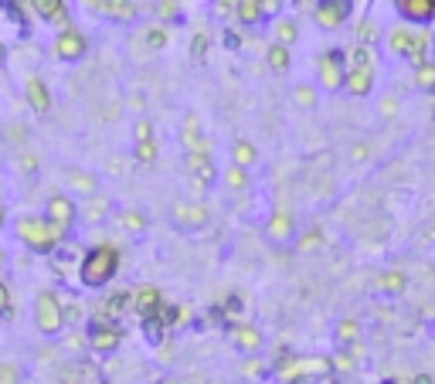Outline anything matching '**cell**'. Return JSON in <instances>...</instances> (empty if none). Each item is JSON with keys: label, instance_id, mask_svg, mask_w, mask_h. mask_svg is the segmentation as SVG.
<instances>
[{"label": "cell", "instance_id": "cell-34", "mask_svg": "<svg viewBox=\"0 0 435 384\" xmlns=\"http://www.w3.org/2000/svg\"><path fill=\"white\" fill-rule=\"evenodd\" d=\"M313 89H296V99H299V102H303V106H310V102H313Z\"/></svg>", "mask_w": 435, "mask_h": 384}, {"label": "cell", "instance_id": "cell-7", "mask_svg": "<svg viewBox=\"0 0 435 384\" xmlns=\"http://www.w3.org/2000/svg\"><path fill=\"white\" fill-rule=\"evenodd\" d=\"M133 306L140 313L143 320H150V316H160V309H163V296L156 286H143V289L133 292Z\"/></svg>", "mask_w": 435, "mask_h": 384}, {"label": "cell", "instance_id": "cell-18", "mask_svg": "<svg viewBox=\"0 0 435 384\" xmlns=\"http://www.w3.org/2000/svg\"><path fill=\"white\" fill-rule=\"evenodd\" d=\"M133 303V292H112L106 303H102V316H109V320H116L119 313H126V306Z\"/></svg>", "mask_w": 435, "mask_h": 384}, {"label": "cell", "instance_id": "cell-27", "mask_svg": "<svg viewBox=\"0 0 435 384\" xmlns=\"http://www.w3.org/2000/svg\"><path fill=\"white\" fill-rule=\"evenodd\" d=\"M235 156H238V167H245V164L255 160V150H252L249 143H238V146H235Z\"/></svg>", "mask_w": 435, "mask_h": 384}, {"label": "cell", "instance_id": "cell-10", "mask_svg": "<svg viewBox=\"0 0 435 384\" xmlns=\"http://www.w3.org/2000/svg\"><path fill=\"white\" fill-rule=\"evenodd\" d=\"M394 4H398V11H402L408 21L425 24V21L435 17V0H394Z\"/></svg>", "mask_w": 435, "mask_h": 384}, {"label": "cell", "instance_id": "cell-17", "mask_svg": "<svg viewBox=\"0 0 435 384\" xmlns=\"http://www.w3.org/2000/svg\"><path fill=\"white\" fill-rule=\"evenodd\" d=\"M187 167L194 170V177H198L201 184H211V181H215V167H211V160L204 154H187Z\"/></svg>", "mask_w": 435, "mask_h": 384}, {"label": "cell", "instance_id": "cell-19", "mask_svg": "<svg viewBox=\"0 0 435 384\" xmlns=\"http://www.w3.org/2000/svg\"><path fill=\"white\" fill-rule=\"evenodd\" d=\"M34 11L45 17V21H62L65 17V4L62 0H31Z\"/></svg>", "mask_w": 435, "mask_h": 384}, {"label": "cell", "instance_id": "cell-14", "mask_svg": "<svg viewBox=\"0 0 435 384\" xmlns=\"http://www.w3.org/2000/svg\"><path fill=\"white\" fill-rule=\"evenodd\" d=\"M89 381H95V368L85 364V361H78V364L62 370V384H89Z\"/></svg>", "mask_w": 435, "mask_h": 384}, {"label": "cell", "instance_id": "cell-20", "mask_svg": "<svg viewBox=\"0 0 435 384\" xmlns=\"http://www.w3.org/2000/svg\"><path fill=\"white\" fill-rule=\"evenodd\" d=\"M415 82H419L421 92H432L435 95V65L432 62L419 65V72H415Z\"/></svg>", "mask_w": 435, "mask_h": 384}, {"label": "cell", "instance_id": "cell-35", "mask_svg": "<svg viewBox=\"0 0 435 384\" xmlns=\"http://www.w3.org/2000/svg\"><path fill=\"white\" fill-rule=\"evenodd\" d=\"M146 38H150V48H163V31H150Z\"/></svg>", "mask_w": 435, "mask_h": 384}, {"label": "cell", "instance_id": "cell-29", "mask_svg": "<svg viewBox=\"0 0 435 384\" xmlns=\"http://www.w3.org/2000/svg\"><path fill=\"white\" fill-rule=\"evenodd\" d=\"M337 337H340V340H354V337H358V323H350V320H347V323H340V330H337Z\"/></svg>", "mask_w": 435, "mask_h": 384}, {"label": "cell", "instance_id": "cell-42", "mask_svg": "<svg viewBox=\"0 0 435 384\" xmlns=\"http://www.w3.org/2000/svg\"><path fill=\"white\" fill-rule=\"evenodd\" d=\"M385 384H398V381H391V378H388V381H385Z\"/></svg>", "mask_w": 435, "mask_h": 384}, {"label": "cell", "instance_id": "cell-25", "mask_svg": "<svg viewBox=\"0 0 435 384\" xmlns=\"http://www.w3.org/2000/svg\"><path fill=\"white\" fill-rule=\"evenodd\" d=\"M381 289L385 292H402L404 289V276L402 272H388V276L381 279Z\"/></svg>", "mask_w": 435, "mask_h": 384}, {"label": "cell", "instance_id": "cell-6", "mask_svg": "<svg viewBox=\"0 0 435 384\" xmlns=\"http://www.w3.org/2000/svg\"><path fill=\"white\" fill-rule=\"evenodd\" d=\"M425 45H429V38H425V34H415V31H408V28H398V31H391V51H394V55L421 58Z\"/></svg>", "mask_w": 435, "mask_h": 384}, {"label": "cell", "instance_id": "cell-41", "mask_svg": "<svg viewBox=\"0 0 435 384\" xmlns=\"http://www.w3.org/2000/svg\"><path fill=\"white\" fill-rule=\"evenodd\" d=\"M0 62H4V48H0Z\"/></svg>", "mask_w": 435, "mask_h": 384}, {"label": "cell", "instance_id": "cell-21", "mask_svg": "<svg viewBox=\"0 0 435 384\" xmlns=\"http://www.w3.org/2000/svg\"><path fill=\"white\" fill-rule=\"evenodd\" d=\"M163 330H167V326H163V320H160V316L143 320V337L150 340V343H160V340H163Z\"/></svg>", "mask_w": 435, "mask_h": 384}, {"label": "cell", "instance_id": "cell-5", "mask_svg": "<svg viewBox=\"0 0 435 384\" xmlns=\"http://www.w3.org/2000/svg\"><path fill=\"white\" fill-rule=\"evenodd\" d=\"M350 11H354V0H320L316 4V24L333 31L350 17Z\"/></svg>", "mask_w": 435, "mask_h": 384}, {"label": "cell", "instance_id": "cell-3", "mask_svg": "<svg viewBox=\"0 0 435 384\" xmlns=\"http://www.w3.org/2000/svg\"><path fill=\"white\" fill-rule=\"evenodd\" d=\"M34 316H38V330L48 334V337H55L65 326V309H62V303L55 299V292H41V296H38Z\"/></svg>", "mask_w": 435, "mask_h": 384}, {"label": "cell", "instance_id": "cell-15", "mask_svg": "<svg viewBox=\"0 0 435 384\" xmlns=\"http://www.w3.org/2000/svg\"><path fill=\"white\" fill-rule=\"evenodd\" d=\"M28 99H31L34 112H48V109H51V95H48L41 78H31V82H28Z\"/></svg>", "mask_w": 435, "mask_h": 384}, {"label": "cell", "instance_id": "cell-13", "mask_svg": "<svg viewBox=\"0 0 435 384\" xmlns=\"http://www.w3.org/2000/svg\"><path fill=\"white\" fill-rule=\"evenodd\" d=\"M232 340L238 351H259V347H262V334H259L255 326H245V323L232 330Z\"/></svg>", "mask_w": 435, "mask_h": 384}, {"label": "cell", "instance_id": "cell-9", "mask_svg": "<svg viewBox=\"0 0 435 384\" xmlns=\"http://www.w3.org/2000/svg\"><path fill=\"white\" fill-rule=\"evenodd\" d=\"M343 55H326L323 62H320V82H323L326 89H340V82H347V75H343Z\"/></svg>", "mask_w": 435, "mask_h": 384}, {"label": "cell", "instance_id": "cell-40", "mask_svg": "<svg viewBox=\"0 0 435 384\" xmlns=\"http://www.w3.org/2000/svg\"><path fill=\"white\" fill-rule=\"evenodd\" d=\"M0 228H4V211H0Z\"/></svg>", "mask_w": 435, "mask_h": 384}, {"label": "cell", "instance_id": "cell-22", "mask_svg": "<svg viewBox=\"0 0 435 384\" xmlns=\"http://www.w3.org/2000/svg\"><path fill=\"white\" fill-rule=\"evenodd\" d=\"M259 4H262V0H238V17H242L245 24H255L259 14H262V11H259Z\"/></svg>", "mask_w": 435, "mask_h": 384}, {"label": "cell", "instance_id": "cell-24", "mask_svg": "<svg viewBox=\"0 0 435 384\" xmlns=\"http://www.w3.org/2000/svg\"><path fill=\"white\" fill-rule=\"evenodd\" d=\"M269 231H272V238H286V235L293 231V221H289L286 215H276V221L269 225Z\"/></svg>", "mask_w": 435, "mask_h": 384}, {"label": "cell", "instance_id": "cell-12", "mask_svg": "<svg viewBox=\"0 0 435 384\" xmlns=\"http://www.w3.org/2000/svg\"><path fill=\"white\" fill-rule=\"evenodd\" d=\"M173 221L177 225H184V228H201L204 221H208V211H204L201 204H181V208H173Z\"/></svg>", "mask_w": 435, "mask_h": 384}, {"label": "cell", "instance_id": "cell-26", "mask_svg": "<svg viewBox=\"0 0 435 384\" xmlns=\"http://www.w3.org/2000/svg\"><path fill=\"white\" fill-rule=\"evenodd\" d=\"M136 156H140L143 164H150L156 156V146H154V139H140V146H136Z\"/></svg>", "mask_w": 435, "mask_h": 384}, {"label": "cell", "instance_id": "cell-2", "mask_svg": "<svg viewBox=\"0 0 435 384\" xmlns=\"http://www.w3.org/2000/svg\"><path fill=\"white\" fill-rule=\"evenodd\" d=\"M17 235H21V242L28 248H34V252H51L65 231H58L48 218H24V221H17Z\"/></svg>", "mask_w": 435, "mask_h": 384}, {"label": "cell", "instance_id": "cell-30", "mask_svg": "<svg viewBox=\"0 0 435 384\" xmlns=\"http://www.w3.org/2000/svg\"><path fill=\"white\" fill-rule=\"evenodd\" d=\"M228 184H232V187H245V170H242V167L228 170Z\"/></svg>", "mask_w": 435, "mask_h": 384}, {"label": "cell", "instance_id": "cell-1", "mask_svg": "<svg viewBox=\"0 0 435 384\" xmlns=\"http://www.w3.org/2000/svg\"><path fill=\"white\" fill-rule=\"evenodd\" d=\"M116 269H119V252H116L112 245H99V248H92V252L82 259L78 276H82V282H85V286L99 289V286H106L109 279L116 276Z\"/></svg>", "mask_w": 435, "mask_h": 384}, {"label": "cell", "instance_id": "cell-38", "mask_svg": "<svg viewBox=\"0 0 435 384\" xmlns=\"http://www.w3.org/2000/svg\"><path fill=\"white\" fill-rule=\"evenodd\" d=\"M228 313H242V299H238V296L228 299Z\"/></svg>", "mask_w": 435, "mask_h": 384}, {"label": "cell", "instance_id": "cell-11", "mask_svg": "<svg viewBox=\"0 0 435 384\" xmlns=\"http://www.w3.org/2000/svg\"><path fill=\"white\" fill-rule=\"evenodd\" d=\"M55 51H58V58H68V62H75V58H82V55H85V38H82L78 31H65L62 38H58Z\"/></svg>", "mask_w": 435, "mask_h": 384}, {"label": "cell", "instance_id": "cell-33", "mask_svg": "<svg viewBox=\"0 0 435 384\" xmlns=\"http://www.w3.org/2000/svg\"><path fill=\"white\" fill-rule=\"evenodd\" d=\"M0 384H17V370L0 368Z\"/></svg>", "mask_w": 435, "mask_h": 384}, {"label": "cell", "instance_id": "cell-39", "mask_svg": "<svg viewBox=\"0 0 435 384\" xmlns=\"http://www.w3.org/2000/svg\"><path fill=\"white\" fill-rule=\"evenodd\" d=\"M415 384H432V378H429V374H419V378H415Z\"/></svg>", "mask_w": 435, "mask_h": 384}, {"label": "cell", "instance_id": "cell-32", "mask_svg": "<svg viewBox=\"0 0 435 384\" xmlns=\"http://www.w3.org/2000/svg\"><path fill=\"white\" fill-rule=\"evenodd\" d=\"M123 221H126V225H129V228H136V231L143 228V218L136 215V211H129V215H123Z\"/></svg>", "mask_w": 435, "mask_h": 384}, {"label": "cell", "instance_id": "cell-23", "mask_svg": "<svg viewBox=\"0 0 435 384\" xmlns=\"http://www.w3.org/2000/svg\"><path fill=\"white\" fill-rule=\"evenodd\" d=\"M269 65H272L276 72H282V68L289 65V51H286V45H276L272 51H269Z\"/></svg>", "mask_w": 435, "mask_h": 384}, {"label": "cell", "instance_id": "cell-37", "mask_svg": "<svg viewBox=\"0 0 435 384\" xmlns=\"http://www.w3.org/2000/svg\"><path fill=\"white\" fill-rule=\"evenodd\" d=\"M204 48H208V38H204V34H198V41H194V58H201Z\"/></svg>", "mask_w": 435, "mask_h": 384}, {"label": "cell", "instance_id": "cell-36", "mask_svg": "<svg viewBox=\"0 0 435 384\" xmlns=\"http://www.w3.org/2000/svg\"><path fill=\"white\" fill-rule=\"evenodd\" d=\"M102 211H106V201H92V208H89V215H92V221L99 215H102Z\"/></svg>", "mask_w": 435, "mask_h": 384}, {"label": "cell", "instance_id": "cell-31", "mask_svg": "<svg viewBox=\"0 0 435 384\" xmlns=\"http://www.w3.org/2000/svg\"><path fill=\"white\" fill-rule=\"evenodd\" d=\"M293 38H296V24H293V21H289V24H279V41H282V45H289Z\"/></svg>", "mask_w": 435, "mask_h": 384}, {"label": "cell", "instance_id": "cell-4", "mask_svg": "<svg viewBox=\"0 0 435 384\" xmlns=\"http://www.w3.org/2000/svg\"><path fill=\"white\" fill-rule=\"evenodd\" d=\"M89 343H92V351L99 353H112L116 347H119V326H116V320H109V316H92V323H89Z\"/></svg>", "mask_w": 435, "mask_h": 384}, {"label": "cell", "instance_id": "cell-16", "mask_svg": "<svg viewBox=\"0 0 435 384\" xmlns=\"http://www.w3.org/2000/svg\"><path fill=\"white\" fill-rule=\"evenodd\" d=\"M371 82H374L371 68H350V75H347V82H343V85H347L354 95H367V92H371Z\"/></svg>", "mask_w": 435, "mask_h": 384}, {"label": "cell", "instance_id": "cell-8", "mask_svg": "<svg viewBox=\"0 0 435 384\" xmlns=\"http://www.w3.org/2000/svg\"><path fill=\"white\" fill-rule=\"evenodd\" d=\"M48 221H51L58 231H65L72 221H75V204L65 198V194H55V198L48 201Z\"/></svg>", "mask_w": 435, "mask_h": 384}, {"label": "cell", "instance_id": "cell-28", "mask_svg": "<svg viewBox=\"0 0 435 384\" xmlns=\"http://www.w3.org/2000/svg\"><path fill=\"white\" fill-rule=\"evenodd\" d=\"M0 316H14V306H11V292L0 282Z\"/></svg>", "mask_w": 435, "mask_h": 384}]
</instances>
